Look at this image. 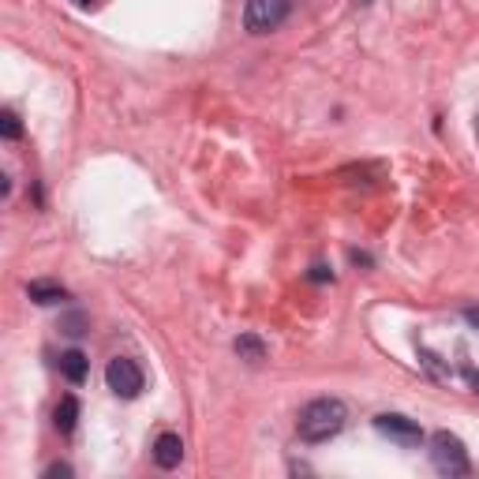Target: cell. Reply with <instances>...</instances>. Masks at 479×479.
<instances>
[{
    "mask_svg": "<svg viewBox=\"0 0 479 479\" xmlns=\"http://www.w3.org/2000/svg\"><path fill=\"white\" fill-rule=\"evenodd\" d=\"M345 423H348V404L341 397H318V401L304 404V412L296 419V435L307 446H318V442H330L341 435Z\"/></svg>",
    "mask_w": 479,
    "mask_h": 479,
    "instance_id": "6da1fadb",
    "label": "cell"
},
{
    "mask_svg": "<svg viewBox=\"0 0 479 479\" xmlns=\"http://www.w3.org/2000/svg\"><path fill=\"white\" fill-rule=\"evenodd\" d=\"M431 465H435V472L450 475V479L472 472V460H468L465 442H460L457 435H450V431H438L431 438Z\"/></svg>",
    "mask_w": 479,
    "mask_h": 479,
    "instance_id": "7a4b0ae2",
    "label": "cell"
},
{
    "mask_svg": "<svg viewBox=\"0 0 479 479\" xmlns=\"http://www.w3.org/2000/svg\"><path fill=\"white\" fill-rule=\"evenodd\" d=\"M292 0H247L243 4V30L247 34H274L289 20Z\"/></svg>",
    "mask_w": 479,
    "mask_h": 479,
    "instance_id": "3957f363",
    "label": "cell"
},
{
    "mask_svg": "<svg viewBox=\"0 0 479 479\" xmlns=\"http://www.w3.org/2000/svg\"><path fill=\"white\" fill-rule=\"evenodd\" d=\"M105 382H109V389H113L116 397L135 401L139 394H143L147 375H143V367H139L135 360L116 356V360H109V367H105Z\"/></svg>",
    "mask_w": 479,
    "mask_h": 479,
    "instance_id": "277c9868",
    "label": "cell"
},
{
    "mask_svg": "<svg viewBox=\"0 0 479 479\" xmlns=\"http://www.w3.org/2000/svg\"><path fill=\"white\" fill-rule=\"evenodd\" d=\"M375 431L386 435L389 442H397V446H404V450L423 446V427H419L416 419L397 416V412H382V416H375Z\"/></svg>",
    "mask_w": 479,
    "mask_h": 479,
    "instance_id": "5b68a950",
    "label": "cell"
},
{
    "mask_svg": "<svg viewBox=\"0 0 479 479\" xmlns=\"http://www.w3.org/2000/svg\"><path fill=\"white\" fill-rule=\"evenodd\" d=\"M180 460H184V442H180V435L165 431V435L154 438V465H157V468L172 472V468H180Z\"/></svg>",
    "mask_w": 479,
    "mask_h": 479,
    "instance_id": "8992f818",
    "label": "cell"
},
{
    "mask_svg": "<svg viewBox=\"0 0 479 479\" xmlns=\"http://www.w3.org/2000/svg\"><path fill=\"white\" fill-rule=\"evenodd\" d=\"M57 367H60V375H64L68 382H72V386H83V382H86V375H91V360H86L79 348L64 352V356H60V363H57Z\"/></svg>",
    "mask_w": 479,
    "mask_h": 479,
    "instance_id": "52a82bcc",
    "label": "cell"
},
{
    "mask_svg": "<svg viewBox=\"0 0 479 479\" xmlns=\"http://www.w3.org/2000/svg\"><path fill=\"white\" fill-rule=\"evenodd\" d=\"M27 296L34 299V304L52 307V304H64V299H68V289L57 285V281H30V285H27Z\"/></svg>",
    "mask_w": 479,
    "mask_h": 479,
    "instance_id": "ba28073f",
    "label": "cell"
},
{
    "mask_svg": "<svg viewBox=\"0 0 479 479\" xmlns=\"http://www.w3.org/2000/svg\"><path fill=\"white\" fill-rule=\"evenodd\" d=\"M52 423H57L60 435H72L76 423H79V401H76V397H64V401L57 404V412H52Z\"/></svg>",
    "mask_w": 479,
    "mask_h": 479,
    "instance_id": "9c48e42d",
    "label": "cell"
},
{
    "mask_svg": "<svg viewBox=\"0 0 479 479\" xmlns=\"http://www.w3.org/2000/svg\"><path fill=\"white\" fill-rule=\"evenodd\" d=\"M233 348H236V356H240V360H251V363H259V360L266 356V345L259 341L255 333H243V337H236V345H233Z\"/></svg>",
    "mask_w": 479,
    "mask_h": 479,
    "instance_id": "30bf717a",
    "label": "cell"
},
{
    "mask_svg": "<svg viewBox=\"0 0 479 479\" xmlns=\"http://www.w3.org/2000/svg\"><path fill=\"white\" fill-rule=\"evenodd\" d=\"M86 326H91V318H86L83 311H68V315L60 318V333H64V337H83Z\"/></svg>",
    "mask_w": 479,
    "mask_h": 479,
    "instance_id": "8fae6325",
    "label": "cell"
},
{
    "mask_svg": "<svg viewBox=\"0 0 479 479\" xmlns=\"http://www.w3.org/2000/svg\"><path fill=\"white\" fill-rule=\"evenodd\" d=\"M0 135H4L8 143H15V139H23V124H20V116H15L12 109L0 113Z\"/></svg>",
    "mask_w": 479,
    "mask_h": 479,
    "instance_id": "7c38bea8",
    "label": "cell"
},
{
    "mask_svg": "<svg viewBox=\"0 0 479 479\" xmlns=\"http://www.w3.org/2000/svg\"><path fill=\"white\" fill-rule=\"evenodd\" d=\"M419 363H423V367H427V371H431V375H435V379H442V382H450V379H453V375H450V371H446V367H442V363H438V356H435V352H427V348H419Z\"/></svg>",
    "mask_w": 479,
    "mask_h": 479,
    "instance_id": "4fadbf2b",
    "label": "cell"
},
{
    "mask_svg": "<svg viewBox=\"0 0 479 479\" xmlns=\"http://www.w3.org/2000/svg\"><path fill=\"white\" fill-rule=\"evenodd\" d=\"M72 475V465H64V460H57V465L45 468V479H68Z\"/></svg>",
    "mask_w": 479,
    "mask_h": 479,
    "instance_id": "5bb4252c",
    "label": "cell"
},
{
    "mask_svg": "<svg viewBox=\"0 0 479 479\" xmlns=\"http://www.w3.org/2000/svg\"><path fill=\"white\" fill-rule=\"evenodd\" d=\"M311 281H333V274L326 270V266H311V274H307Z\"/></svg>",
    "mask_w": 479,
    "mask_h": 479,
    "instance_id": "9a60e30c",
    "label": "cell"
},
{
    "mask_svg": "<svg viewBox=\"0 0 479 479\" xmlns=\"http://www.w3.org/2000/svg\"><path fill=\"white\" fill-rule=\"evenodd\" d=\"M460 315H465V323H468V326H475V330H479V307H465Z\"/></svg>",
    "mask_w": 479,
    "mask_h": 479,
    "instance_id": "2e32d148",
    "label": "cell"
},
{
    "mask_svg": "<svg viewBox=\"0 0 479 479\" xmlns=\"http://www.w3.org/2000/svg\"><path fill=\"white\" fill-rule=\"evenodd\" d=\"M352 262H356V266H371V255H363V251H352Z\"/></svg>",
    "mask_w": 479,
    "mask_h": 479,
    "instance_id": "e0dca14e",
    "label": "cell"
},
{
    "mask_svg": "<svg viewBox=\"0 0 479 479\" xmlns=\"http://www.w3.org/2000/svg\"><path fill=\"white\" fill-rule=\"evenodd\" d=\"M76 4H83V8H86V4H94V0H76Z\"/></svg>",
    "mask_w": 479,
    "mask_h": 479,
    "instance_id": "ac0fdd59",
    "label": "cell"
}]
</instances>
